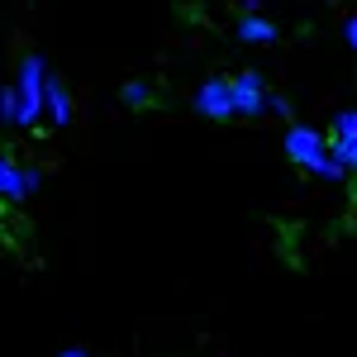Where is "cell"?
Instances as JSON below:
<instances>
[{
	"label": "cell",
	"mask_w": 357,
	"mask_h": 357,
	"mask_svg": "<svg viewBox=\"0 0 357 357\" xmlns=\"http://www.w3.org/2000/svg\"><path fill=\"white\" fill-rule=\"evenodd\" d=\"M286 158L301 167V172H310V176H319V181H343L348 172L329 158V134L324 129H310V124H286Z\"/></svg>",
	"instance_id": "obj_1"
},
{
	"label": "cell",
	"mask_w": 357,
	"mask_h": 357,
	"mask_svg": "<svg viewBox=\"0 0 357 357\" xmlns=\"http://www.w3.org/2000/svg\"><path fill=\"white\" fill-rule=\"evenodd\" d=\"M48 62L38 53H29L24 62H20V77H15V96H20V110H15V129H38L43 124V105H48Z\"/></svg>",
	"instance_id": "obj_2"
},
{
	"label": "cell",
	"mask_w": 357,
	"mask_h": 357,
	"mask_svg": "<svg viewBox=\"0 0 357 357\" xmlns=\"http://www.w3.org/2000/svg\"><path fill=\"white\" fill-rule=\"evenodd\" d=\"M229 96H234V114H267V82H262V72L257 67H243V72H234L229 77Z\"/></svg>",
	"instance_id": "obj_3"
},
{
	"label": "cell",
	"mask_w": 357,
	"mask_h": 357,
	"mask_svg": "<svg viewBox=\"0 0 357 357\" xmlns=\"http://www.w3.org/2000/svg\"><path fill=\"white\" fill-rule=\"evenodd\" d=\"M329 158L343 172H357V110H338L329 119Z\"/></svg>",
	"instance_id": "obj_4"
},
{
	"label": "cell",
	"mask_w": 357,
	"mask_h": 357,
	"mask_svg": "<svg viewBox=\"0 0 357 357\" xmlns=\"http://www.w3.org/2000/svg\"><path fill=\"white\" fill-rule=\"evenodd\" d=\"M191 110L200 114V119H215V124L234 119V96H229V77H210V82L195 86Z\"/></svg>",
	"instance_id": "obj_5"
},
{
	"label": "cell",
	"mask_w": 357,
	"mask_h": 357,
	"mask_svg": "<svg viewBox=\"0 0 357 357\" xmlns=\"http://www.w3.org/2000/svg\"><path fill=\"white\" fill-rule=\"evenodd\" d=\"M38 186H43L38 167H20L10 153H0V200H29Z\"/></svg>",
	"instance_id": "obj_6"
},
{
	"label": "cell",
	"mask_w": 357,
	"mask_h": 357,
	"mask_svg": "<svg viewBox=\"0 0 357 357\" xmlns=\"http://www.w3.org/2000/svg\"><path fill=\"white\" fill-rule=\"evenodd\" d=\"M72 91H67V82L62 77H48V105H43V119L53 124V129H67L72 124Z\"/></svg>",
	"instance_id": "obj_7"
},
{
	"label": "cell",
	"mask_w": 357,
	"mask_h": 357,
	"mask_svg": "<svg viewBox=\"0 0 357 357\" xmlns=\"http://www.w3.org/2000/svg\"><path fill=\"white\" fill-rule=\"evenodd\" d=\"M238 43H248V48H267V43H276L281 38V29L267 20V15H238Z\"/></svg>",
	"instance_id": "obj_8"
},
{
	"label": "cell",
	"mask_w": 357,
	"mask_h": 357,
	"mask_svg": "<svg viewBox=\"0 0 357 357\" xmlns=\"http://www.w3.org/2000/svg\"><path fill=\"white\" fill-rule=\"evenodd\" d=\"M119 100L129 105V110H148L153 105V82H124V91H119Z\"/></svg>",
	"instance_id": "obj_9"
},
{
	"label": "cell",
	"mask_w": 357,
	"mask_h": 357,
	"mask_svg": "<svg viewBox=\"0 0 357 357\" xmlns=\"http://www.w3.org/2000/svg\"><path fill=\"white\" fill-rule=\"evenodd\" d=\"M15 110H20L15 86H0V124H10V129H15Z\"/></svg>",
	"instance_id": "obj_10"
},
{
	"label": "cell",
	"mask_w": 357,
	"mask_h": 357,
	"mask_svg": "<svg viewBox=\"0 0 357 357\" xmlns=\"http://www.w3.org/2000/svg\"><path fill=\"white\" fill-rule=\"evenodd\" d=\"M267 110H272L276 119H286V124H296V105H291L286 96H276V91H267Z\"/></svg>",
	"instance_id": "obj_11"
},
{
	"label": "cell",
	"mask_w": 357,
	"mask_h": 357,
	"mask_svg": "<svg viewBox=\"0 0 357 357\" xmlns=\"http://www.w3.org/2000/svg\"><path fill=\"white\" fill-rule=\"evenodd\" d=\"M343 38H348V48H353V57H357V15L343 20Z\"/></svg>",
	"instance_id": "obj_12"
},
{
	"label": "cell",
	"mask_w": 357,
	"mask_h": 357,
	"mask_svg": "<svg viewBox=\"0 0 357 357\" xmlns=\"http://www.w3.org/2000/svg\"><path fill=\"white\" fill-rule=\"evenodd\" d=\"M238 10L243 15H262V0H238Z\"/></svg>",
	"instance_id": "obj_13"
},
{
	"label": "cell",
	"mask_w": 357,
	"mask_h": 357,
	"mask_svg": "<svg viewBox=\"0 0 357 357\" xmlns=\"http://www.w3.org/2000/svg\"><path fill=\"white\" fill-rule=\"evenodd\" d=\"M57 357H86V348H62Z\"/></svg>",
	"instance_id": "obj_14"
}]
</instances>
